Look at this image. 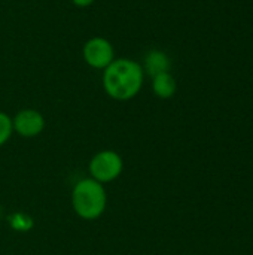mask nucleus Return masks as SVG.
<instances>
[{"mask_svg": "<svg viewBox=\"0 0 253 255\" xmlns=\"http://www.w3.org/2000/svg\"><path fill=\"white\" fill-rule=\"evenodd\" d=\"M145 70L142 63L121 57L115 58L101 72V85L107 97L116 102L133 100L143 88Z\"/></svg>", "mask_w": 253, "mask_h": 255, "instance_id": "nucleus-1", "label": "nucleus"}, {"mask_svg": "<svg viewBox=\"0 0 253 255\" xmlns=\"http://www.w3.org/2000/svg\"><path fill=\"white\" fill-rule=\"evenodd\" d=\"M73 212L85 221L98 220L107 208V193L103 184L92 178L79 179L72 190Z\"/></svg>", "mask_w": 253, "mask_h": 255, "instance_id": "nucleus-2", "label": "nucleus"}, {"mask_svg": "<svg viewBox=\"0 0 253 255\" xmlns=\"http://www.w3.org/2000/svg\"><path fill=\"white\" fill-rule=\"evenodd\" d=\"M89 178L106 185L116 181L124 172V160L113 149H103L94 154L88 163Z\"/></svg>", "mask_w": 253, "mask_h": 255, "instance_id": "nucleus-3", "label": "nucleus"}, {"mask_svg": "<svg viewBox=\"0 0 253 255\" xmlns=\"http://www.w3.org/2000/svg\"><path fill=\"white\" fill-rule=\"evenodd\" d=\"M82 58L86 66L94 70H104L115 58V48L112 42L103 36L89 37L82 46Z\"/></svg>", "mask_w": 253, "mask_h": 255, "instance_id": "nucleus-4", "label": "nucleus"}, {"mask_svg": "<svg viewBox=\"0 0 253 255\" xmlns=\"http://www.w3.org/2000/svg\"><path fill=\"white\" fill-rule=\"evenodd\" d=\"M12 126H13V133H16L19 137L24 139H33L37 137L46 126L45 117L42 112L33 108H25L18 111L12 117Z\"/></svg>", "mask_w": 253, "mask_h": 255, "instance_id": "nucleus-5", "label": "nucleus"}, {"mask_svg": "<svg viewBox=\"0 0 253 255\" xmlns=\"http://www.w3.org/2000/svg\"><path fill=\"white\" fill-rule=\"evenodd\" d=\"M170 57L161 51V49H151L146 52L142 67L145 70V75H149L151 78L158 75V73H164V72H170Z\"/></svg>", "mask_w": 253, "mask_h": 255, "instance_id": "nucleus-6", "label": "nucleus"}, {"mask_svg": "<svg viewBox=\"0 0 253 255\" xmlns=\"http://www.w3.org/2000/svg\"><path fill=\"white\" fill-rule=\"evenodd\" d=\"M151 88H152V93L158 99L167 100L176 94L177 82H176V78L171 75V72H164L151 78Z\"/></svg>", "mask_w": 253, "mask_h": 255, "instance_id": "nucleus-7", "label": "nucleus"}, {"mask_svg": "<svg viewBox=\"0 0 253 255\" xmlns=\"http://www.w3.org/2000/svg\"><path fill=\"white\" fill-rule=\"evenodd\" d=\"M13 134L12 117L3 111H0V146L6 145Z\"/></svg>", "mask_w": 253, "mask_h": 255, "instance_id": "nucleus-8", "label": "nucleus"}, {"mask_svg": "<svg viewBox=\"0 0 253 255\" xmlns=\"http://www.w3.org/2000/svg\"><path fill=\"white\" fill-rule=\"evenodd\" d=\"M76 7H89L95 0H70Z\"/></svg>", "mask_w": 253, "mask_h": 255, "instance_id": "nucleus-9", "label": "nucleus"}]
</instances>
